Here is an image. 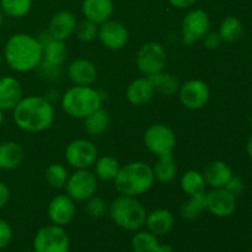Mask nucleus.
Returning a JSON list of instances; mask_svg holds the SVG:
<instances>
[{
	"label": "nucleus",
	"mask_w": 252,
	"mask_h": 252,
	"mask_svg": "<svg viewBox=\"0 0 252 252\" xmlns=\"http://www.w3.org/2000/svg\"><path fill=\"white\" fill-rule=\"evenodd\" d=\"M12 118L17 127L27 133H41L54 122L56 111L51 101L44 96L30 95L22 97L12 110Z\"/></svg>",
	"instance_id": "1"
},
{
	"label": "nucleus",
	"mask_w": 252,
	"mask_h": 252,
	"mask_svg": "<svg viewBox=\"0 0 252 252\" xmlns=\"http://www.w3.org/2000/svg\"><path fill=\"white\" fill-rule=\"evenodd\" d=\"M4 59L16 73H30L42 62V44L38 38L29 33H15L4 46Z\"/></svg>",
	"instance_id": "2"
},
{
	"label": "nucleus",
	"mask_w": 252,
	"mask_h": 252,
	"mask_svg": "<svg viewBox=\"0 0 252 252\" xmlns=\"http://www.w3.org/2000/svg\"><path fill=\"white\" fill-rule=\"evenodd\" d=\"M153 167L144 161H132L121 166L113 180L116 191L123 196L138 197L145 194L154 186Z\"/></svg>",
	"instance_id": "3"
},
{
	"label": "nucleus",
	"mask_w": 252,
	"mask_h": 252,
	"mask_svg": "<svg viewBox=\"0 0 252 252\" xmlns=\"http://www.w3.org/2000/svg\"><path fill=\"white\" fill-rule=\"evenodd\" d=\"M103 103V94L91 85H74L61 97V106L66 116L75 120H84Z\"/></svg>",
	"instance_id": "4"
},
{
	"label": "nucleus",
	"mask_w": 252,
	"mask_h": 252,
	"mask_svg": "<svg viewBox=\"0 0 252 252\" xmlns=\"http://www.w3.org/2000/svg\"><path fill=\"white\" fill-rule=\"evenodd\" d=\"M108 214L116 225L135 233L145 225L148 212L137 197L120 194L108 206Z\"/></svg>",
	"instance_id": "5"
},
{
	"label": "nucleus",
	"mask_w": 252,
	"mask_h": 252,
	"mask_svg": "<svg viewBox=\"0 0 252 252\" xmlns=\"http://www.w3.org/2000/svg\"><path fill=\"white\" fill-rule=\"evenodd\" d=\"M166 63V49L159 42H147L138 49L135 56L137 69L143 76L147 78L164 70Z\"/></svg>",
	"instance_id": "6"
},
{
	"label": "nucleus",
	"mask_w": 252,
	"mask_h": 252,
	"mask_svg": "<svg viewBox=\"0 0 252 252\" xmlns=\"http://www.w3.org/2000/svg\"><path fill=\"white\" fill-rule=\"evenodd\" d=\"M70 239L64 226H43L36 233L32 243L33 252H69Z\"/></svg>",
	"instance_id": "7"
},
{
	"label": "nucleus",
	"mask_w": 252,
	"mask_h": 252,
	"mask_svg": "<svg viewBox=\"0 0 252 252\" xmlns=\"http://www.w3.org/2000/svg\"><path fill=\"white\" fill-rule=\"evenodd\" d=\"M64 158L73 169H90L98 158V149L91 140L85 138L74 139L66 145Z\"/></svg>",
	"instance_id": "8"
},
{
	"label": "nucleus",
	"mask_w": 252,
	"mask_h": 252,
	"mask_svg": "<svg viewBox=\"0 0 252 252\" xmlns=\"http://www.w3.org/2000/svg\"><path fill=\"white\" fill-rule=\"evenodd\" d=\"M97 186L98 180L93 171L89 169H79L69 175L64 189L75 202H85L96 194Z\"/></svg>",
	"instance_id": "9"
},
{
	"label": "nucleus",
	"mask_w": 252,
	"mask_h": 252,
	"mask_svg": "<svg viewBox=\"0 0 252 252\" xmlns=\"http://www.w3.org/2000/svg\"><path fill=\"white\" fill-rule=\"evenodd\" d=\"M143 140L145 148L157 157L174 153L176 147V134L164 123H155L150 126L145 130Z\"/></svg>",
	"instance_id": "10"
},
{
	"label": "nucleus",
	"mask_w": 252,
	"mask_h": 252,
	"mask_svg": "<svg viewBox=\"0 0 252 252\" xmlns=\"http://www.w3.org/2000/svg\"><path fill=\"white\" fill-rule=\"evenodd\" d=\"M211 19L203 9H192L185 15L181 22V38L184 44L192 46L201 41L209 32Z\"/></svg>",
	"instance_id": "11"
},
{
	"label": "nucleus",
	"mask_w": 252,
	"mask_h": 252,
	"mask_svg": "<svg viewBox=\"0 0 252 252\" xmlns=\"http://www.w3.org/2000/svg\"><path fill=\"white\" fill-rule=\"evenodd\" d=\"M179 98L185 108L197 111L203 108L211 97V90L206 81L201 79H191L180 86Z\"/></svg>",
	"instance_id": "12"
},
{
	"label": "nucleus",
	"mask_w": 252,
	"mask_h": 252,
	"mask_svg": "<svg viewBox=\"0 0 252 252\" xmlns=\"http://www.w3.org/2000/svg\"><path fill=\"white\" fill-rule=\"evenodd\" d=\"M206 196V211L218 218H226L236 211V197L223 189H211L204 193Z\"/></svg>",
	"instance_id": "13"
},
{
	"label": "nucleus",
	"mask_w": 252,
	"mask_h": 252,
	"mask_svg": "<svg viewBox=\"0 0 252 252\" xmlns=\"http://www.w3.org/2000/svg\"><path fill=\"white\" fill-rule=\"evenodd\" d=\"M97 38L107 49L118 51L127 44L129 39V32L122 22L110 19L98 25Z\"/></svg>",
	"instance_id": "14"
},
{
	"label": "nucleus",
	"mask_w": 252,
	"mask_h": 252,
	"mask_svg": "<svg viewBox=\"0 0 252 252\" xmlns=\"http://www.w3.org/2000/svg\"><path fill=\"white\" fill-rule=\"evenodd\" d=\"M76 214L75 201L66 193L57 194L51 199L47 208V216L52 224L65 226L73 221Z\"/></svg>",
	"instance_id": "15"
},
{
	"label": "nucleus",
	"mask_w": 252,
	"mask_h": 252,
	"mask_svg": "<svg viewBox=\"0 0 252 252\" xmlns=\"http://www.w3.org/2000/svg\"><path fill=\"white\" fill-rule=\"evenodd\" d=\"M78 20L76 16L69 10H62L52 16L48 24V32L52 38L65 42L75 33Z\"/></svg>",
	"instance_id": "16"
},
{
	"label": "nucleus",
	"mask_w": 252,
	"mask_h": 252,
	"mask_svg": "<svg viewBox=\"0 0 252 252\" xmlns=\"http://www.w3.org/2000/svg\"><path fill=\"white\" fill-rule=\"evenodd\" d=\"M37 38L42 44V62L52 65L63 66L68 56L65 42L52 38L47 31L42 32Z\"/></svg>",
	"instance_id": "17"
},
{
	"label": "nucleus",
	"mask_w": 252,
	"mask_h": 252,
	"mask_svg": "<svg viewBox=\"0 0 252 252\" xmlns=\"http://www.w3.org/2000/svg\"><path fill=\"white\" fill-rule=\"evenodd\" d=\"M66 73L74 85H93L97 79V69L95 64L85 58H76L71 61Z\"/></svg>",
	"instance_id": "18"
},
{
	"label": "nucleus",
	"mask_w": 252,
	"mask_h": 252,
	"mask_svg": "<svg viewBox=\"0 0 252 252\" xmlns=\"http://www.w3.org/2000/svg\"><path fill=\"white\" fill-rule=\"evenodd\" d=\"M202 174L206 180L207 186L211 189H223L234 176L231 167L223 160H214L208 162L204 166Z\"/></svg>",
	"instance_id": "19"
},
{
	"label": "nucleus",
	"mask_w": 252,
	"mask_h": 252,
	"mask_svg": "<svg viewBox=\"0 0 252 252\" xmlns=\"http://www.w3.org/2000/svg\"><path fill=\"white\" fill-rule=\"evenodd\" d=\"M21 83L14 76L0 78V110L12 111L22 100Z\"/></svg>",
	"instance_id": "20"
},
{
	"label": "nucleus",
	"mask_w": 252,
	"mask_h": 252,
	"mask_svg": "<svg viewBox=\"0 0 252 252\" xmlns=\"http://www.w3.org/2000/svg\"><path fill=\"white\" fill-rule=\"evenodd\" d=\"M154 95V86L147 76L134 79L126 89V98L133 106L147 105L153 100Z\"/></svg>",
	"instance_id": "21"
},
{
	"label": "nucleus",
	"mask_w": 252,
	"mask_h": 252,
	"mask_svg": "<svg viewBox=\"0 0 252 252\" xmlns=\"http://www.w3.org/2000/svg\"><path fill=\"white\" fill-rule=\"evenodd\" d=\"M175 225V217L169 209L159 208L148 213L145 219V228L155 236H164L172 230Z\"/></svg>",
	"instance_id": "22"
},
{
	"label": "nucleus",
	"mask_w": 252,
	"mask_h": 252,
	"mask_svg": "<svg viewBox=\"0 0 252 252\" xmlns=\"http://www.w3.org/2000/svg\"><path fill=\"white\" fill-rule=\"evenodd\" d=\"M115 10L112 0H83L81 12L86 20L101 25L111 19Z\"/></svg>",
	"instance_id": "23"
},
{
	"label": "nucleus",
	"mask_w": 252,
	"mask_h": 252,
	"mask_svg": "<svg viewBox=\"0 0 252 252\" xmlns=\"http://www.w3.org/2000/svg\"><path fill=\"white\" fill-rule=\"evenodd\" d=\"M133 252H174L171 245L160 244L158 236L148 230H138L130 240Z\"/></svg>",
	"instance_id": "24"
},
{
	"label": "nucleus",
	"mask_w": 252,
	"mask_h": 252,
	"mask_svg": "<svg viewBox=\"0 0 252 252\" xmlns=\"http://www.w3.org/2000/svg\"><path fill=\"white\" fill-rule=\"evenodd\" d=\"M24 148L16 142L7 140L0 144V170H14L22 164Z\"/></svg>",
	"instance_id": "25"
},
{
	"label": "nucleus",
	"mask_w": 252,
	"mask_h": 252,
	"mask_svg": "<svg viewBox=\"0 0 252 252\" xmlns=\"http://www.w3.org/2000/svg\"><path fill=\"white\" fill-rule=\"evenodd\" d=\"M152 167L155 180L161 184H169V182L174 181L177 176V171H179L176 160H175L172 153L158 157L154 166Z\"/></svg>",
	"instance_id": "26"
},
{
	"label": "nucleus",
	"mask_w": 252,
	"mask_h": 252,
	"mask_svg": "<svg viewBox=\"0 0 252 252\" xmlns=\"http://www.w3.org/2000/svg\"><path fill=\"white\" fill-rule=\"evenodd\" d=\"M149 80L152 81L153 86H154L155 93L158 91V93H160L164 96H167V97L176 95L180 90V86H181L179 79L174 74L167 73V71L164 70L149 76Z\"/></svg>",
	"instance_id": "27"
},
{
	"label": "nucleus",
	"mask_w": 252,
	"mask_h": 252,
	"mask_svg": "<svg viewBox=\"0 0 252 252\" xmlns=\"http://www.w3.org/2000/svg\"><path fill=\"white\" fill-rule=\"evenodd\" d=\"M84 130L91 137H98L107 130L110 126V115L102 107L84 118Z\"/></svg>",
	"instance_id": "28"
},
{
	"label": "nucleus",
	"mask_w": 252,
	"mask_h": 252,
	"mask_svg": "<svg viewBox=\"0 0 252 252\" xmlns=\"http://www.w3.org/2000/svg\"><path fill=\"white\" fill-rule=\"evenodd\" d=\"M121 169V164L116 158L111 155L97 158L95 165H94V174L96 175L97 180L105 182H111L116 179L118 171Z\"/></svg>",
	"instance_id": "29"
},
{
	"label": "nucleus",
	"mask_w": 252,
	"mask_h": 252,
	"mask_svg": "<svg viewBox=\"0 0 252 252\" xmlns=\"http://www.w3.org/2000/svg\"><path fill=\"white\" fill-rule=\"evenodd\" d=\"M180 186L189 197L204 193L207 189L203 174L197 171V170H189V171L185 172L180 180Z\"/></svg>",
	"instance_id": "30"
},
{
	"label": "nucleus",
	"mask_w": 252,
	"mask_h": 252,
	"mask_svg": "<svg viewBox=\"0 0 252 252\" xmlns=\"http://www.w3.org/2000/svg\"><path fill=\"white\" fill-rule=\"evenodd\" d=\"M221 41L225 43H234L239 41L244 33L243 22L235 16H228L220 22L218 31Z\"/></svg>",
	"instance_id": "31"
},
{
	"label": "nucleus",
	"mask_w": 252,
	"mask_h": 252,
	"mask_svg": "<svg viewBox=\"0 0 252 252\" xmlns=\"http://www.w3.org/2000/svg\"><path fill=\"white\" fill-rule=\"evenodd\" d=\"M206 193V192H204ZM204 193L189 196L186 202H184L180 208V214L186 220H194L201 216L203 211H206V196Z\"/></svg>",
	"instance_id": "32"
},
{
	"label": "nucleus",
	"mask_w": 252,
	"mask_h": 252,
	"mask_svg": "<svg viewBox=\"0 0 252 252\" xmlns=\"http://www.w3.org/2000/svg\"><path fill=\"white\" fill-rule=\"evenodd\" d=\"M69 175L70 174H69L65 165L59 164V162H53V164H51L46 169V172H44V177H46L47 184L57 189H64L66 181H68Z\"/></svg>",
	"instance_id": "33"
},
{
	"label": "nucleus",
	"mask_w": 252,
	"mask_h": 252,
	"mask_svg": "<svg viewBox=\"0 0 252 252\" xmlns=\"http://www.w3.org/2000/svg\"><path fill=\"white\" fill-rule=\"evenodd\" d=\"M32 0H0V9L11 19H21L30 12Z\"/></svg>",
	"instance_id": "34"
},
{
	"label": "nucleus",
	"mask_w": 252,
	"mask_h": 252,
	"mask_svg": "<svg viewBox=\"0 0 252 252\" xmlns=\"http://www.w3.org/2000/svg\"><path fill=\"white\" fill-rule=\"evenodd\" d=\"M98 33V25H96L95 22L90 21V20L84 19L83 21L78 22L75 30V34L78 37L79 41L85 42V43H89V42H93L97 38Z\"/></svg>",
	"instance_id": "35"
},
{
	"label": "nucleus",
	"mask_w": 252,
	"mask_h": 252,
	"mask_svg": "<svg viewBox=\"0 0 252 252\" xmlns=\"http://www.w3.org/2000/svg\"><path fill=\"white\" fill-rule=\"evenodd\" d=\"M85 202V211L91 218L100 219L102 217H105L106 213L108 212V206L102 197H98L96 194H94L93 197L86 199Z\"/></svg>",
	"instance_id": "36"
},
{
	"label": "nucleus",
	"mask_w": 252,
	"mask_h": 252,
	"mask_svg": "<svg viewBox=\"0 0 252 252\" xmlns=\"http://www.w3.org/2000/svg\"><path fill=\"white\" fill-rule=\"evenodd\" d=\"M37 70L39 71V74H41L44 80L48 81H57L63 75V66L52 65V64L44 63V62L39 63Z\"/></svg>",
	"instance_id": "37"
},
{
	"label": "nucleus",
	"mask_w": 252,
	"mask_h": 252,
	"mask_svg": "<svg viewBox=\"0 0 252 252\" xmlns=\"http://www.w3.org/2000/svg\"><path fill=\"white\" fill-rule=\"evenodd\" d=\"M12 239V229L6 220L0 218V250L6 248Z\"/></svg>",
	"instance_id": "38"
},
{
	"label": "nucleus",
	"mask_w": 252,
	"mask_h": 252,
	"mask_svg": "<svg viewBox=\"0 0 252 252\" xmlns=\"http://www.w3.org/2000/svg\"><path fill=\"white\" fill-rule=\"evenodd\" d=\"M202 39H203V46L207 49H209V51H216V49H218L220 47L221 42H223L218 32H208Z\"/></svg>",
	"instance_id": "39"
},
{
	"label": "nucleus",
	"mask_w": 252,
	"mask_h": 252,
	"mask_svg": "<svg viewBox=\"0 0 252 252\" xmlns=\"http://www.w3.org/2000/svg\"><path fill=\"white\" fill-rule=\"evenodd\" d=\"M244 187H245V185H244V181L241 180V177L234 175V176L231 177L230 181L228 182V185L225 186V189H228L229 192H231L234 196L238 197L239 194H241V192L244 191Z\"/></svg>",
	"instance_id": "40"
},
{
	"label": "nucleus",
	"mask_w": 252,
	"mask_h": 252,
	"mask_svg": "<svg viewBox=\"0 0 252 252\" xmlns=\"http://www.w3.org/2000/svg\"><path fill=\"white\" fill-rule=\"evenodd\" d=\"M10 199V189L4 182L0 181V209L4 208Z\"/></svg>",
	"instance_id": "41"
},
{
	"label": "nucleus",
	"mask_w": 252,
	"mask_h": 252,
	"mask_svg": "<svg viewBox=\"0 0 252 252\" xmlns=\"http://www.w3.org/2000/svg\"><path fill=\"white\" fill-rule=\"evenodd\" d=\"M170 2V5H172L174 7L180 10H184V9H189V7L193 6L194 2L197 0H167Z\"/></svg>",
	"instance_id": "42"
},
{
	"label": "nucleus",
	"mask_w": 252,
	"mask_h": 252,
	"mask_svg": "<svg viewBox=\"0 0 252 252\" xmlns=\"http://www.w3.org/2000/svg\"><path fill=\"white\" fill-rule=\"evenodd\" d=\"M246 153H248L249 158L252 159V135L249 138L248 143H246Z\"/></svg>",
	"instance_id": "43"
},
{
	"label": "nucleus",
	"mask_w": 252,
	"mask_h": 252,
	"mask_svg": "<svg viewBox=\"0 0 252 252\" xmlns=\"http://www.w3.org/2000/svg\"><path fill=\"white\" fill-rule=\"evenodd\" d=\"M4 12L1 11V9H0V29H1V26H2V24H4Z\"/></svg>",
	"instance_id": "44"
},
{
	"label": "nucleus",
	"mask_w": 252,
	"mask_h": 252,
	"mask_svg": "<svg viewBox=\"0 0 252 252\" xmlns=\"http://www.w3.org/2000/svg\"><path fill=\"white\" fill-rule=\"evenodd\" d=\"M2 122H4V111L0 110V127L2 126Z\"/></svg>",
	"instance_id": "45"
},
{
	"label": "nucleus",
	"mask_w": 252,
	"mask_h": 252,
	"mask_svg": "<svg viewBox=\"0 0 252 252\" xmlns=\"http://www.w3.org/2000/svg\"><path fill=\"white\" fill-rule=\"evenodd\" d=\"M2 58H4V57L1 56V53H0V66H1V63H2Z\"/></svg>",
	"instance_id": "46"
},
{
	"label": "nucleus",
	"mask_w": 252,
	"mask_h": 252,
	"mask_svg": "<svg viewBox=\"0 0 252 252\" xmlns=\"http://www.w3.org/2000/svg\"><path fill=\"white\" fill-rule=\"evenodd\" d=\"M249 123H250V126H251V128H252V115L250 116V120H249Z\"/></svg>",
	"instance_id": "47"
},
{
	"label": "nucleus",
	"mask_w": 252,
	"mask_h": 252,
	"mask_svg": "<svg viewBox=\"0 0 252 252\" xmlns=\"http://www.w3.org/2000/svg\"><path fill=\"white\" fill-rule=\"evenodd\" d=\"M29 252H33V251H29Z\"/></svg>",
	"instance_id": "48"
}]
</instances>
